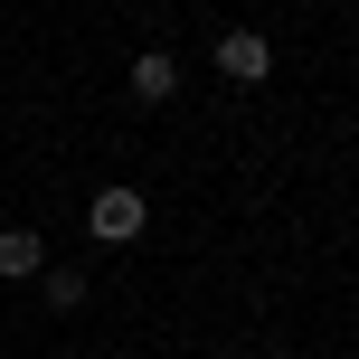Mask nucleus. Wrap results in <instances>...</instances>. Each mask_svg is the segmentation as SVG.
<instances>
[{
    "mask_svg": "<svg viewBox=\"0 0 359 359\" xmlns=\"http://www.w3.org/2000/svg\"><path fill=\"white\" fill-rule=\"evenodd\" d=\"M86 227L104 236V246H133V236L151 227V198H142V189H123V180H114V189H95V208H86Z\"/></svg>",
    "mask_w": 359,
    "mask_h": 359,
    "instance_id": "1",
    "label": "nucleus"
},
{
    "mask_svg": "<svg viewBox=\"0 0 359 359\" xmlns=\"http://www.w3.org/2000/svg\"><path fill=\"white\" fill-rule=\"evenodd\" d=\"M217 76H236V86H265V76H274L265 29H227V38H217Z\"/></svg>",
    "mask_w": 359,
    "mask_h": 359,
    "instance_id": "2",
    "label": "nucleus"
},
{
    "mask_svg": "<svg viewBox=\"0 0 359 359\" xmlns=\"http://www.w3.org/2000/svg\"><path fill=\"white\" fill-rule=\"evenodd\" d=\"M133 95H142V104H170V95H180V57L170 48H142V57H133Z\"/></svg>",
    "mask_w": 359,
    "mask_h": 359,
    "instance_id": "3",
    "label": "nucleus"
},
{
    "mask_svg": "<svg viewBox=\"0 0 359 359\" xmlns=\"http://www.w3.org/2000/svg\"><path fill=\"white\" fill-rule=\"evenodd\" d=\"M38 265H48V246L29 227H0V274H38Z\"/></svg>",
    "mask_w": 359,
    "mask_h": 359,
    "instance_id": "4",
    "label": "nucleus"
}]
</instances>
